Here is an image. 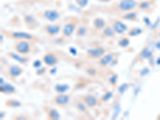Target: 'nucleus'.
Wrapping results in <instances>:
<instances>
[{
    "instance_id": "nucleus-12",
    "label": "nucleus",
    "mask_w": 160,
    "mask_h": 120,
    "mask_svg": "<svg viewBox=\"0 0 160 120\" xmlns=\"http://www.w3.org/2000/svg\"><path fill=\"white\" fill-rule=\"evenodd\" d=\"M23 21L25 22V25L27 28L30 30L36 29L39 26V23L35 18V17L33 16L32 15H27L23 17Z\"/></svg>"
},
{
    "instance_id": "nucleus-10",
    "label": "nucleus",
    "mask_w": 160,
    "mask_h": 120,
    "mask_svg": "<svg viewBox=\"0 0 160 120\" xmlns=\"http://www.w3.org/2000/svg\"><path fill=\"white\" fill-rule=\"evenodd\" d=\"M111 27L113 28L114 31H115V33L118 34V35H122V34L128 31V26L122 22H121V21H119V20H113Z\"/></svg>"
},
{
    "instance_id": "nucleus-28",
    "label": "nucleus",
    "mask_w": 160,
    "mask_h": 120,
    "mask_svg": "<svg viewBox=\"0 0 160 120\" xmlns=\"http://www.w3.org/2000/svg\"><path fill=\"white\" fill-rule=\"evenodd\" d=\"M75 2L80 8H85L88 5L89 0H75Z\"/></svg>"
},
{
    "instance_id": "nucleus-2",
    "label": "nucleus",
    "mask_w": 160,
    "mask_h": 120,
    "mask_svg": "<svg viewBox=\"0 0 160 120\" xmlns=\"http://www.w3.org/2000/svg\"><path fill=\"white\" fill-rule=\"evenodd\" d=\"M136 8H138L136 0H120L117 5L116 10L119 12L126 13L134 11Z\"/></svg>"
},
{
    "instance_id": "nucleus-20",
    "label": "nucleus",
    "mask_w": 160,
    "mask_h": 120,
    "mask_svg": "<svg viewBox=\"0 0 160 120\" xmlns=\"http://www.w3.org/2000/svg\"><path fill=\"white\" fill-rule=\"evenodd\" d=\"M121 18L124 20H128V21H135L137 19V13L133 11L126 12L121 16Z\"/></svg>"
},
{
    "instance_id": "nucleus-6",
    "label": "nucleus",
    "mask_w": 160,
    "mask_h": 120,
    "mask_svg": "<svg viewBox=\"0 0 160 120\" xmlns=\"http://www.w3.org/2000/svg\"><path fill=\"white\" fill-rule=\"evenodd\" d=\"M53 102L57 106L66 107L69 104L70 97L69 95H65L64 93H61V94L58 93V95H56L53 98Z\"/></svg>"
},
{
    "instance_id": "nucleus-8",
    "label": "nucleus",
    "mask_w": 160,
    "mask_h": 120,
    "mask_svg": "<svg viewBox=\"0 0 160 120\" xmlns=\"http://www.w3.org/2000/svg\"><path fill=\"white\" fill-rule=\"evenodd\" d=\"M22 72H23L22 68L18 65H16V64L9 66V68L8 69V74L11 79H15L18 77H19L20 75H22Z\"/></svg>"
},
{
    "instance_id": "nucleus-33",
    "label": "nucleus",
    "mask_w": 160,
    "mask_h": 120,
    "mask_svg": "<svg viewBox=\"0 0 160 120\" xmlns=\"http://www.w3.org/2000/svg\"><path fill=\"white\" fill-rule=\"evenodd\" d=\"M116 80H117L116 75H113V76L111 77V81H110V82H111V84H112V85H115V84L116 83Z\"/></svg>"
},
{
    "instance_id": "nucleus-35",
    "label": "nucleus",
    "mask_w": 160,
    "mask_h": 120,
    "mask_svg": "<svg viewBox=\"0 0 160 120\" xmlns=\"http://www.w3.org/2000/svg\"><path fill=\"white\" fill-rule=\"evenodd\" d=\"M158 119H160V115H158Z\"/></svg>"
},
{
    "instance_id": "nucleus-30",
    "label": "nucleus",
    "mask_w": 160,
    "mask_h": 120,
    "mask_svg": "<svg viewBox=\"0 0 160 120\" xmlns=\"http://www.w3.org/2000/svg\"><path fill=\"white\" fill-rule=\"evenodd\" d=\"M14 119H18V120L30 119V117L28 116V115H16V116L14 118Z\"/></svg>"
},
{
    "instance_id": "nucleus-22",
    "label": "nucleus",
    "mask_w": 160,
    "mask_h": 120,
    "mask_svg": "<svg viewBox=\"0 0 160 120\" xmlns=\"http://www.w3.org/2000/svg\"><path fill=\"white\" fill-rule=\"evenodd\" d=\"M6 106L8 107V108H18L21 106V102L18 101V100L16 99H8L7 102H5Z\"/></svg>"
},
{
    "instance_id": "nucleus-9",
    "label": "nucleus",
    "mask_w": 160,
    "mask_h": 120,
    "mask_svg": "<svg viewBox=\"0 0 160 120\" xmlns=\"http://www.w3.org/2000/svg\"><path fill=\"white\" fill-rule=\"evenodd\" d=\"M61 27L58 24H47L43 27V31L50 37H54L57 35L61 31Z\"/></svg>"
},
{
    "instance_id": "nucleus-32",
    "label": "nucleus",
    "mask_w": 160,
    "mask_h": 120,
    "mask_svg": "<svg viewBox=\"0 0 160 120\" xmlns=\"http://www.w3.org/2000/svg\"><path fill=\"white\" fill-rule=\"evenodd\" d=\"M42 61H40V60H36V61H35V62L33 63V66H34L35 68H40V66L42 64Z\"/></svg>"
},
{
    "instance_id": "nucleus-26",
    "label": "nucleus",
    "mask_w": 160,
    "mask_h": 120,
    "mask_svg": "<svg viewBox=\"0 0 160 120\" xmlns=\"http://www.w3.org/2000/svg\"><path fill=\"white\" fill-rule=\"evenodd\" d=\"M151 56V52L150 51V50L148 48H143L141 52L139 54V58H141L142 59H145V58H148Z\"/></svg>"
},
{
    "instance_id": "nucleus-31",
    "label": "nucleus",
    "mask_w": 160,
    "mask_h": 120,
    "mask_svg": "<svg viewBox=\"0 0 160 120\" xmlns=\"http://www.w3.org/2000/svg\"><path fill=\"white\" fill-rule=\"evenodd\" d=\"M111 96H112V93L108 92V93H107L105 95H104L103 98H102V99H103V101H108V100L111 98Z\"/></svg>"
},
{
    "instance_id": "nucleus-16",
    "label": "nucleus",
    "mask_w": 160,
    "mask_h": 120,
    "mask_svg": "<svg viewBox=\"0 0 160 120\" xmlns=\"http://www.w3.org/2000/svg\"><path fill=\"white\" fill-rule=\"evenodd\" d=\"M92 23L95 29L97 30V31L103 30L107 27V22H106L105 20L103 18H100V17H96V18H94L92 21Z\"/></svg>"
},
{
    "instance_id": "nucleus-4",
    "label": "nucleus",
    "mask_w": 160,
    "mask_h": 120,
    "mask_svg": "<svg viewBox=\"0 0 160 120\" xmlns=\"http://www.w3.org/2000/svg\"><path fill=\"white\" fill-rule=\"evenodd\" d=\"M42 18H45L51 22H56L57 20L60 18V14L57 10L55 9H49L46 10L42 13Z\"/></svg>"
},
{
    "instance_id": "nucleus-34",
    "label": "nucleus",
    "mask_w": 160,
    "mask_h": 120,
    "mask_svg": "<svg viewBox=\"0 0 160 120\" xmlns=\"http://www.w3.org/2000/svg\"><path fill=\"white\" fill-rule=\"evenodd\" d=\"M96 1H98L99 2H111V0H96Z\"/></svg>"
},
{
    "instance_id": "nucleus-29",
    "label": "nucleus",
    "mask_w": 160,
    "mask_h": 120,
    "mask_svg": "<svg viewBox=\"0 0 160 120\" xmlns=\"http://www.w3.org/2000/svg\"><path fill=\"white\" fill-rule=\"evenodd\" d=\"M76 107H77V108H78V109L81 111H86V109H87V108H88V107L85 105V103H84L82 101H81V102H78V103H77Z\"/></svg>"
},
{
    "instance_id": "nucleus-13",
    "label": "nucleus",
    "mask_w": 160,
    "mask_h": 120,
    "mask_svg": "<svg viewBox=\"0 0 160 120\" xmlns=\"http://www.w3.org/2000/svg\"><path fill=\"white\" fill-rule=\"evenodd\" d=\"M81 100L85 103V105L88 108H95V106L98 104V98L92 95H84V96H82L81 97Z\"/></svg>"
},
{
    "instance_id": "nucleus-17",
    "label": "nucleus",
    "mask_w": 160,
    "mask_h": 120,
    "mask_svg": "<svg viewBox=\"0 0 160 120\" xmlns=\"http://www.w3.org/2000/svg\"><path fill=\"white\" fill-rule=\"evenodd\" d=\"M0 91H1V93H3L4 95H12V94L16 92V89L11 84L4 83L1 85Z\"/></svg>"
},
{
    "instance_id": "nucleus-19",
    "label": "nucleus",
    "mask_w": 160,
    "mask_h": 120,
    "mask_svg": "<svg viewBox=\"0 0 160 120\" xmlns=\"http://www.w3.org/2000/svg\"><path fill=\"white\" fill-rule=\"evenodd\" d=\"M116 33L114 31L111 26H107L103 30H102V35L106 38H113L115 37Z\"/></svg>"
},
{
    "instance_id": "nucleus-18",
    "label": "nucleus",
    "mask_w": 160,
    "mask_h": 120,
    "mask_svg": "<svg viewBox=\"0 0 160 120\" xmlns=\"http://www.w3.org/2000/svg\"><path fill=\"white\" fill-rule=\"evenodd\" d=\"M60 114L55 108H49L47 111V118L50 120H58L60 118Z\"/></svg>"
},
{
    "instance_id": "nucleus-27",
    "label": "nucleus",
    "mask_w": 160,
    "mask_h": 120,
    "mask_svg": "<svg viewBox=\"0 0 160 120\" xmlns=\"http://www.w3.org/2000/svg\"><path fill=\"white\" fill-rule=\"evenodd\" d=\"M151 2L148 1H142L139 3H138V8L141 10H147L150 8Z\"/></svg>"
},
{
    "instance_id": "nucleus-23",
    "label": "nucleus",
    "mask_w": 160,
    "mask_h": 120,
    "mask_svg": "<svg viewBox=\"0 0 160 120\" xmlns=\"http://www.w3.org/2000/svg\"><path fill=\"white\" fill-rule=\"evenodd\" d=\"M88 33V28L85 26H80L78 28H76L75 31V35L78 37H83L87 35Z\"/></svg>"
},
{
    "instance_id": "nucleus-1",
    "label": "nucleus",
    "mask_w": 160,
    "mask_h": 120,
    "mask_svg": "<svg viewBox=\"0 0 160 120\" xmlns=\"http://www.w3.org/2000/svg\"><path fill=\"white\" fill-rule=\"evenodd\" d=\"M13 49L20 55H26L31 52V41L28 40H17L13 45Z\"/></svg>"
},
{
    "instance_id": "nucleus-7",
    "label": "nucleus",
    "mask_w": 160,
    "mask_h": 120,
    "mask_svg": "<svg viewBox=\"0 0 160 120\" xmlns=\"http://www.w3.org/2000/svg\"><path fill=\"white\" fill-rule=\"evenodd\" d=\"M105 49L101 47H97V48H90L87 51L88 57L90 58H98L99 59L101 57L105 55Z\"/></svg>"
},
{
    "instance_id": "nucleus-3",
    "label": "nucleus",
    "mask_w": 160,
    "mask_h": 120,
    "mask_svg": "<svg viewBox=\"0 0 160 120\" xmlns=\"http://www.w3.org/2000/svg\"><path fill=\"white\" fill-rule=\"evenodd\" d=\"M9 37L15 40H28V41H35L36 40V37L28 32L24 31H10Z\"/></svg>"
},
{
    "instance_id": "nucleus-5",
    "label": "nucleus",
    "mask_w": 160,
    "mask_h": 120,
    "mask_svg": "<svg viewBox=\"0 0 160 120\" xmlns=\"http://www.w3.org/2000/svg\"><path fill=\"white\" fill-rule=\"evenodd\" d=\"M42 61L48 67H54L58 62V58L55 54L52 52H48L42 56Z\"/></svg>"
},
{
    "instance_id": "nucleus-25",
    "label": "nucleus",
    "mask_w": 160,
    "mask_h": 120,
    "mask_svg": "<svg viewBox=\"0 0 160 120\" xmlns=\"http://www.w3.org/2000/svg\"><path fill=\"white\" fill-rule=\"evenodd\" d=\"M118 45L119 46L120 48H128V46L130 45V39L128 38H127V37L122 38L119 41H118Z\"/></svg>"
},
{
    "instance_id": "nucleus-14",
    "label": "nucleus",
    "mask_w": 160,
    "mask_h": 120,
    "mask_svg": "<svg viewBox=\"0 0 160 120\" xmlns=\"http://www.w3.org/2000/svg\"><path fill=\"white\" fill-rule=\"evenodd\" d=\"M115 55L113 54H105L103 56L99 58L98 64L102 68H106V67H108L109 65H111L115 61Z\"/></svg>"
},
{
    "instance_id": "nucleus-11",
    "label": "nucleus",
    "mask_w": 160,
    "mask_h": 120,
    "mask_svg": "<svg viewBox=\"0 0 160 120\" xmlns=\"http://www.w3.org/2000/svg\"><path fill=\"white\" fill-rule=\"evenodd\" d=\"M75 31H76V22L74 21H70L67 22L62 28V34L64 37H71Z\"/></svg>"
},
{
    "instance_id": "nucleus-24",
    "label": "nucleus",
    "mask_w": 160,
    "mask_h": 120,
    "mask_svg": "<svg viewBox=\"0 0 160 120\" xmlns=\"http://www.w3.org/2000/svg\"><path fill=\"white\" fill-rule=\"evenodd\" d=\"M69 89V87L67 84H58L55 87V90L57 93H65Z\"/></svg>"
},
{
    "instance_id": "nucleus-21",
    "label": "nucleus",
    "mask_w": 160,
    "mask_h": 120,
    "mask_svg": "<svg viewBox=\"0 0 160 120\" xmlns=\"http://www.w3.org/2000/svg\"><path fill=\"white\" fill-rule=\"evenodd\" d=\"M142 31L141 28H138V27H134V28H132L131 29L128 30V31L127 33H128V35H129V36L135 37L139 35L140 34H142Z\"/></svg>"
},
{
    "instance_id": "nucleus-15",
    "label": "nucleus",
    "mask_w": 160,
    "mask_h": 120,
    "mask_svg": "<svg viewBox=\"0 0 160 120\" xmlns=\"http://www.w3.org/2000/svg\"><path fill=\"white\" fill-rule=\"evenodd\" d=\"M8 55L12 59L15 60L16 62H19L21 64H27V62H28V60L29 58L28 57H26L25 55H20V54H18L17 52H8Z\"/></svg>"
}]
</instances>
